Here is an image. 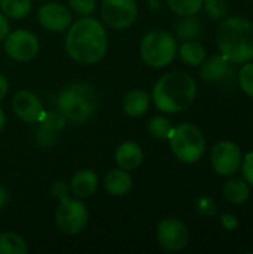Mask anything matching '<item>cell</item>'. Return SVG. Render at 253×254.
<instances>
[{"instance_id":"38","label":"cell","mask_w":253,"mask_h":254,"mask_svg":"<svg viewBox=\"0 0 253 254\" xmlns=\"http://www.w3.org/2000/svg\"><path fill=\"white\" fill-rule=\"evenodd\" d=\"M42 1H43V0H42Z\"/></svg>"},{"instance_id":"28","label":"cell","mask_w":253,"mask_h":254,"mask_svg":"<svg viewBox=\"0 0 253 254\" xmlns=\"http://www.w3.org/2000/svg\"><path fill=\"white\" fill-rule=\"evenodd\" d=\"M203 7L212 19H224L228 13V0H204Z\"/></svg>"},{"instance_id":"27","label":"cell","mask_w":253,"mask_h":254,"mask_svg":"<svg viewBox=\"0 0 253 254\" xmlns=\"http://www.w3.org/2000/svg\"><path fill=\"white\" fill-rule=\"evenodd\" d=\"M66 116L57 109V110H49V112H45L42 121L39 124H42V127L51 129V131H55L58 132L60 129H63L66 127Z\"/></svg>"},{"instance_id":"21","label":"cell","mask_w":253,"mask_h":254,"mask_svg":"<svg viewBox=\"0 0 253 254\" xmlns=\"http://www.w3.org/2000/svg\"><path fill=\"white\" fill-rule=\"evenodd\" d=\"M203 31L201 22L194 16H183L177 24H176V36L180 40H195Z\"/></svg>"},{"instance_id":"17","label":"cell","mask_w":253,"mask_h":254,"mask_svg":"<svg viewBox=\"0 0 253 254\" xmlns=\"http://www.w3.org/2000/svg\"><path fill=\"white\" fill-rule=\"evenodd\" d=\"M151 104V98L148 95V92L142 91V89H133L130 92H127V95L122 100V109L125 112V115H128L130 118H140L143 116Z\"/></svg>"},{"instance_id":"25","label":"cell","mask_w":253,"mask_h":254,"mask_svg":"<svg viewBox=\"0 0 253 254\" xmlns=\"http://www.w3.org/2000/svg\"><path fill=\"white\" fill-rule=\"evenodd\" d=\"M204 0H167L169 7L179 16H194L203 9Z\"/></svg>"},{"instance_id":"30","label":"cell","mask_w":253,"mask_h":254,"mask_svg":"<svg viewBox=\"0 0 253 254\" xmlns=\"http://www.w3.org/2000/svg\"><path fill=\"white\" fill-rule=\"evenodd\" d=\"M240 171L243 174V179L248 182V185L253 188V152L248 153L246 156H243Z\"/></svg>"},{"instance_id":"35","label":"cell","mask_w":253,"mask_h":254,"mask_svg":"<svg viewBox=\"0 0 253 254\" xmlns=\"http://www.w3.org/2000/svg\"><path fill=\"white\" fill-rule=\"evenodd\" d=\"M7 199H9V195L6 192V189L3 186H0V208H3L7 204Z\"/></svg>"},{"instance_id":"36","label":"cell","mask_w":253,"mask_h":254,"mask_svg":"<svg viewBox=\"0 0 253 254\" xmlns=\"http://www.w3.org/2000/svg\"><path fill=\"white\" fill-rule=\"evenodd\" d=\"M4 121H6V118H4V113H3V110H1V107H0V131H1L3 127H4Z\"/></svg>"},{"instance_id":"37","label":"cell","mask_w":253,"mask_h":254,"mask_svg":"<svg viewBox=\"0 0 253 254\" xmlns=\"http://www.w3.org/2000/svg\"><path fill=\"white\" fill-rule=\"evenodd\" d=\"M149 3H151V7L152 9H158L160 7V1L158 0H149Z\"/></svg>"},{"instance_id":"33","label":"cell","mask_w":253,"mask_h":254,"mask_svg":"<svg viewBox=\"0 0 253 254\" xmlns=\"http://www.w3.org/2000/svg\"><path fill=\"white\" fill-rule=\"evenodd\" d=\"M9 34V22H7V18L6 15H3L0 12V42L4 40V37Z\"/></svg>"},{"instance_id":"24","label":"cell","mask_w":253,"mask_h":254,"mask_svg":"<svg viewBox=\"0 0 253 254\" xmlns=\"http://www.w3.org/2000/svg\"><path fill=\"white\" fill-rule=\"evenodd\" d=\"M173 128L174 127L171 121L166 116H154L148 124L151 135L157 140H169L173 132Z\"/></svg>"},{"instance_id":"12","label":"cell","mask_w":253,"mask_h":254,"mask_svg":"<svg viewBox=\"0 0 253 254\" xmlns=\"http://www.w3.org/2000/svg\"><path fill=\"white\" fill-rule=\"evenodd\" d=\"M12 107L15 115L27 124H39L45 115V109L31 91H19L13 95Z\"/></svg>"},{"instance_id":"9","label":"cell","mask_w":253,"mask_h":254,"mask_svg":"<svg viewBox=\"0 0 253 254\" xmlns=\"http://www.w3.org/2000/svg\"><path fill=\"white\" fill-rule=\"evenodd\" d=\"M100 12L110 28L125 30L136 21L137 3L136 0H103Z\"/></svg>"},{"instance_id":"11","label":"cell","mask_w":253,"mask_h":254,"mask_svg":"<svg viewBox=\"0 0 253 254\" xmlns=\"http://www.w3.org/2000/svg\"><path fill=\"white\" fill-rule=\"evenodd\" d=\"M39 39L27 30H15L4 37V52L15 61H30L39 52Z\"/></svg>"},{"instance_id":"1","label":"cell","mask_w":253,"mask_h":254,"mask_svg":"<svg viewBox=\"0 0 253 254\" xmlns=\"http://www.w3.org/2000/svg\"><path fill=\"white\" fill-rule=\"evenodd\" d=\"M66 51L79 64H94L107 52V33L100 21L84 16L67 28Z\"/></svg>"},{"instance_id":"8","label":"cell","mask_w":253,"mask_h":254,"mask_svg":"<svg viewBox=\"0 0 253 254\" xmlns=\"http://www.w3.org/2000/svg\"><path fill=\"white\" fill-rule=\"evenodd\" d=\"M243 161V153L242 149L239 147L237 143L231 140H222L215 144L212 149L210 155V162L212 168L216 174L230 177L234 176L237 171H240Z\"/></svg>"},{"instance_id":"32","label":"cell","mask_w":253,"mask_h":254,"mask_svg":"<svg viewBox=\"0 0 253 254\" xmlns=\"http://www.w3.org/2000/svg\"><path fill=\"white\" fill-rule=\"evenodd\" d=\"M221 225L225 231L231 232V231H236L239 228V219L236 214H231V213H224L221 216Z\"/></svg>"},{"instance_id":"7","label":"cell","mask_w":253,"mask_h":254,"mask_svg":"<svg viewBox=\"0 0 253 254\" xmlns=\"http://www.w3.org/2000/svg\"><path fill=\"white\" fill-rule=\"evenodd\" d=\"M140 55L149 67H167L177 55V42L169 31H149L140 42Z\"/></svg>"},{"instance_id":"18","label":"cell","mask_w":253,"mask_h":254,"mask_svg":"<svg viewBox=\"0 0 253 254\" xmlns=\"http://www.w3.org/2000/svg\"><path fill=\"white\" fill-rule=\"evenodd\" d=\"M133 188V177L127 170H113L104 179V189L113 196L127 195Z\"/></svg>"},{"instance_id":"20","label":"cell","mask_w":253,"mask_h":254,"mask_svg":"<svg viewBox=\"0 0 253 254\" xmlns=\"http://www.w3.org/2000/svg\"><path fill=\"white\" fill-rule=\"evenodd\" d=\"M177 54L180 60L191 67L200 65L206 60V49L197 40H185L180 48H177Z\"/></svg>"},{"instance_id":"26","label":"cell","mask_w":253,"mask_h":254,"mask_svg":"<svg viewBox=\"0 0 253 254\" xmlns=\"http://www.w3.org/2000/svg\"><path fill=\"white\" fill-rule=\"evenodd\" d=\"M239 85L248 97L253 98V61L242 64L239 71Z\"/></svg>"},{"instance_id":"23","label":"cell","mask_w":253,"mask_h":254,"mask_svg":"<svg viewBox=\"0 0 253 254\" xmlns=\"http://www.w3.org/2000/svg\"><path fill=\"white\" fill-rule=\"evenodd\" d=\"M28 247L25 241L13 234V232H3L0 234V254H27Z\"/></svg>"},{"instance_id":"16","label":"cell","mask_w":253,"mask_h":254,"mask_svg":"<svg viewBox=\"0 0 253 254\" xmlns=\"http://www.w3.org/2000/svg\"><path fill=\"white\" fill-rule=\"evenodd\" d=\"M98 188V177L92 170H81L70 180V189L78 198H89Z\"/></svg>"},{"instance_id":"34","label":"cell","mask_w":253,"mask_h":254,"mask_svg":"<svg viewBox=\"0 0 253 254\" xmlns=\"http://www.w3.org/2000/svg\"><path fill=\"white\" fill-rule=\"evenodd\" d=\"M7 89H9V83H7V79L0 73V101L6 97L7 94Z\"/></svg>"},{"instance_id":"15","label":"cell","mask_w":253,"mask_h":254,"mask_svg":"<svg viewBox=\"0 0 253 254\" xmlns=\"http://www.w3.org/2000/svg\"><path fill=\"white\" fill-rule=\"evenodd\" d=\"M230 64L231 63L222 54H215L200 64V76L206 82H218L227 76Z\"/></svg>"},{"instance_id":"14","label":"cell","mask_w":253,"mask_h":254,"mask_svg":"<svg viewBox=\"0 0 253 254\" xmlns=\"http://www.w3.org/2000/svg\"><path fill=\"white\" fill-rule=\"evenodd\" d=\"M143 150L137 143L133 141H125L119 144V147L115 152V161L119 165V168L133 171L139 168L143 162Z\"/></svg>"},{"instance_id":"29","label":"cell","mask_w":253,"mask_h":254,"mask_svg":"<svg viewBox=\"0 0 253 254\" xmlns=\"http://www.w3.org/2000/svg\"><path fill=\"white\" fill-rule=\"evenodd\" d=\"M69 3L72 9L82 16L92 15L97 7V0H69Z\"/></svg>"},{"instance_id":"22","label":"cell","mask_w":253,"mask_h":254,"mask_svg":"<svg viewBox=\"0 0 253 254\" xmlns=\"http://www.w3.org/2000/svg\"><path fill=\"white\" fill-rule=\"evenodd\" d=\"M31 0H0L1 13L12 19L25 18L31 12Z\"/></svg>"},{"instance_id":"10","label":"cell","mask_w":253,"mask_h":254,"mask_svg":"<svg viewBox=\"0 0 253 254\" xmlns=\"http://www.w3.org/2000/svg\"><path fill=\"white\" fill-rule=\"evenodd\" d=\"M157 240L167 252H180L189 243V231L177 217L163 219L157 228Z\"/></svg>"},{"instance_id":"4","label":"cell","mask_w":253,"mask_h":254,"mask_svg":"<svg viewBox=\"0 0 253 254\" xmlns=\"http://www.w3.org/2000/svg\"><path fill=\"white\" fill-rule=\"evenodd\" d=\"M52 196L60 202L55 211V222L61 232L76 235L88 223V210L79 199H72L66 182L58 180L51 188Z\"/></svg>"},{"instance_id":"3","label":"cell","mask_w":253,"mask_h":254,"mask_svg":"<svg viewBox=\"0 0 253 254\" xmlns=\"http://www.w3.org/2000/svg\"><path fill=\"white\" fill-rule=\"evenodd\" d=\"M221 54L231 64H245L253 60V22L242 16L224 18L216 31Z\"/></svg>"},{"instance_id":"5","label":"cell","mask_w":253,"mask_h":254,"mask_svg":"<svg viewBox=\"0 0 253 254\" xmlns=\"http://www.w3.org/2000/svg\"><path fill=\"white\" fill-rule=\"evenodd\" d=\"M58 110L76 124L88 121L97 109V92L86 83H75L58 95Z\"/></svg>"},{"instance_id":"19","label":"cell","mask_w":253,"mask_h":254,"mask_svg":"<svg viewBox=\"0 0 253 254\" xmlns=\"http://www.w3.org/2000/svg\"><path fill=\"white\" fill-rule=\"evenodd\" d=\"M222 192H224L225 199L230 204L242 205L251 196V186L248 185V182L245 179H237V177L230 176V179L224 185Z\"/></svg>"},{"instance_id":"6","label":"cell","mask_w":253,"mask_h":254,"mask_svg":"<svg viewBox=\"0 0 253 254\" xmlns=\"http://www.w3.org/2000/svg\"><path fill=\"white\" fill-rule=\"evenodd\" d=\"M169 140L173 155L183 164H195L206 153V137L195 124L183 122L174 127Z\"/></svg>"},{"instance_id":"31","label":"cell","mask_w":253,"mask_h":254,"mask_svg":"<svg viewBox=\"0 0 253 254\" xmlns=\"http://www.w3.org/2000/svg\"><path fill=\"white\" fill-rule=\"evenodd\" d=\"M197 210L203 216H215L216 214V204L209 196H201L197 201Z\"/></svg>"},{"instance_id":"13","label":"cell","mask_w":253,"mask_h":254,"mask_svg":"<svg viewBox=\"0 0 253 254\" xmlns=\"http://www.w3.org/2000/svg\"><path fill=\"white\" fill-rule=\"evenodd\" d=\"M40 25L49 31L61 33L72 25V12L60 3H46L37 12Z\"/></svg>"},{"instance_id":"2","label":"cell","mask_w":253,"mask_h":254,"mask_svg":"<svg viewBox=\"0 0 253 254\" xmlns=\"http://www.w3.org/2000/svg\"><path fill=\"white\" fill-rule=\"evenodd\" d=\"M197 97V83L194 77L185 71H170L161 76L154 89L152 100L163 113H179L188 109Z\"/></svg>"}]
</instances>
